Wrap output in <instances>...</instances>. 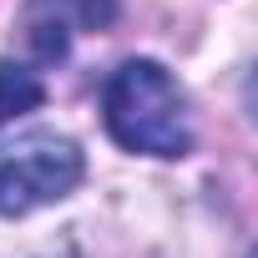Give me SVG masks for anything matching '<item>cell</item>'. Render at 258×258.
Masks as SVG:
<instances>
[{
  "label": "cell",
  "instance_id": "obj_1",
  "mask_svg": "<svg viewBox=\"0 0 258 258\" xmlns=\"http://www.w3.org/2000/svg\"><path fill=\"white\" fill-rule=\"evenodd\" d=\"M101 111H106V132L126 152H147V157L192 152L187 96L172 81V71L157 61H121L101 91Z\"/></svg>",
  "mask_w": 258,
  "mask_h": 258
},
{
  "label": "cell",
  "instance_id": "obj_2",
  "mask_svg": "<svg viewBox=\"0 0 258 258\" xmlns=\"http://www.w3.org/2000/svg\"><path fill=\"white\" fill-rule=\"evenodd\" d=\"M81 172H86V162H81V147L71 137L36 132V137L0 152V213L21 218L31 208L61 203L81 182Z\"/></svg>",
  "mask_w": 258,
  "mask_h": 258
},
{
  "label": "cell",
  "instance_id": "obj_3",
  "mask_svg": "<svg viewBox=\"0 0 258 258\" xmlns=\"http://www.w3.org/2000/svg\"><path fill=\"white\" fill-rule=\"evenodd\" d=\"M36 21L31 36L41 46V56H61L66 51V26H106L111 21V0H31Z\"/></svg>",
  "mask_w": 258,
  "mask_h": 258
},
{
  "label": "cell",
  "instance_id": "obj_4",
  "mask_svg": "<svg viewBox=\"0 0 258 258\" xmlns=\"http://www.w3.org/2000/svg\"><path fill=\"white\" fill-rule=\"evenodd\" d=\"M41 96H46V86H41L36 71H26L16 61H0V126L26 116V111H36Z\"/></svg>",
  "mask_w": 258,
  "mask_h": 258
}]
</instances>
